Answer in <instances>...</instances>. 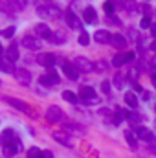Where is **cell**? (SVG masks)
Returning <instances> with one entry per match:
<instances>
[{
    "instance_id": "cell-1",
    "label": "cell",
    "mask_w": 156,
    "mask_h": 158,
    "mask_svg": "<svg viewBox=\"0 0 156 158\" xmlns=\"http://www.w3.org/2000/svg\"><path fill=\"white\" fill-rule=\"evenodd\" d=\"M130 61H134V52H123V53H116L114 57H112V66H123V64H127V63H130Z\"/></svg>"
},
{
    "instance_id": "cell-2",
    "label": "cell",
    "mask_w": 156,
    "mask_h": 158,
    "mask_svg": "<svg viewBox=\"0 0 156 158\" xmlns=\"http://www.w3.org/2000/svg\"><path fill=\"white\" fill-rule=\"evenodd\" d=\"M74 66L77 68L79 72H83V74H88V72L94 70V64H92L86 57H76V59H74Z\"/></svg>"
},
{
    "instance_id": "cell-3",
    "label": "cell",
    "mask_w": 156,
    "mask_h": 158,
    "mask_svg": "<svg viewBox=\"0 0 156 158\" xmlns=\"http://www.w3.org/2000/svg\"><path fill=\"white\" fill-rule=\"evenodd\" d=\"M46 119H48L50 123H59V121L63 119V110H61L57 105L48 107V110H46Z\"/></svg>"
},
{
    "instance_id": "cell-4",
    "label": "cell",
    "mask_w": 156,
    "mask_h": 158,
    "mask_svg": "<svg viewBox=\"0 0 156 158\" xmlns=\"http://www.w3.org/2000/svg\"><path fill=\"white\" fill-rule=\"evenodd\" d=\"M59 76L53 72V70H50L48 74H42L40 76V79H39V83L40 85H44V86H55V85H59Z\"/></svg>"
},
{
    "instance_id": "cell-5",
    "label": "cell",
    "mask_w": 156,
    "mask_h": 158,
    "mask_svg": "<svg viewBox=\"0 0 156 158\" xmlns=\"http://www.w3.org/2000/svg\"><path fill=\"white\" fill-rule=\"evenodd\" d=\"M79 94H81V98L86 101V103H96L97 101V96H96V90L92 88V86H81V90H79Z\"/></svg>"
},
{
    "instance_id": "cell-6",
    "label": "cell",
    "mask_w": 156,
    "mask_h": 158,
    "mask_svg": "<svg viewBox=\"0 0 156 158\" xmlns=\"http://www.w3.org/2000/svg\"><path fill=\"white\" fill-rule=\"evenodd\" d=\"M63 72L70 81H77L79 79V70L74 66V63H63Z\"/></svg>"
},
{
    "instance_id": "cell-7",
    "label": "cell",
    "mask_w": 156,
    "mask_h": 158,
    "mask_svg": "<svg viewBox=\"0 0 156 158\" xmlns=\"http://www.w3.org/2000/svg\"><path fill=\"white\" fill-rule=\"evenodd\" d=\"M15 77H17V81H18L20 85H24V86H28V85L31 83V74H30V70H26V68L15 70Z\"/></svg>"
},
{
    "instance_id": "cell-8",
    "label": "cell",
    "mask_w": 156,
    "mask_h": 158,
    "mask_svg": "<svg viewBox=\"0 0 156 158\" xmlns=\"http://www.w3.org/2000/svg\"><path fill=\"white\" fill-rule=\"evenodd\" d=\"M39 13L42 17H51V19H61V11L55 6H42L39 9Z\"/></svg>"
},
{
    "instance_id": "cell-9",
    "label": "cell",
    "mask_w": 156,
    "mask_h": 158,
    "mask_svg": "<svg viewBox=\"0 0 156 158\" xmlns=\"http://www.w3.org/2000/svg\"><path fill=\"white\" fill-rule=\"evenodd\" d=\"M4 101L7 103V105H11V107H15L17 110H22V112H30V107L24 103V101H20V99H17V98H4Z\"/></svg>"
},
{
    "instance_id": "cell-10",
    "label": "cell",
    "mask_w": 156,
    "mask_h": 158,
    "mask_svg": "<svg viewBox=\"0 0 156 158\" xmlns=\"http://www.w3.org/2000/svg\"><path fill=\"white\" fill-rule=\"evenodd\" d=\"M110 39H112V33H109L107 30H97V31L94 33V40L99 42V44H109Z\"/></svg>"
},
{
    "instance_id": "cell-11",
    "label": "cell",
    "mask_w": 156,
    "mask_h": 158,
    "mask_svg": "<svg viewBox=\"0 0 156 158\" xmlns=\"http://www.w3.org/2000/svg\"><path fill=\"white\" fill-rule=\"evenodd\" d=\"M83 20L86 22V24H94V22H97V13H96V9L94 7H84V11H83Z\"/></svg>"
},
{
    "instance_id": "cell-12",
    "label": "cell",
    "mask_w": 156,
    "mask_h": 158,
    "mask_svg": "<svg viewBox=\"0 0 156 158\" xmlns=\"http://www.w3.org/2000/svg\"><path fill=\"white\" fill-rule=\"evenodd\" d=\"M35 33L39 35L40 39H46V40H50V39H51V35H53V33L50 31V28H48L44 22H40V24L35 26Z\"/></svg>"
},
{
    "instance_id": "cell-13",
    "label": "cell",
    "mask_w": 156,
    "mask_h": 158,
    "mask_svg": "<svg viewBox=\"0 0 156 158\" xmlns=\"http://www.w3.org/2000/svg\"><path fill=\"white\" fill-rule=\"evenodd\" d=\"M136 136H138V138H142L143 142H153V140H154L153 131H149L147 127H138V129H136Z\"/></svg>"
},
{
    "instance_id": "cell-14",
    "label": "cell",
    "mask_w": 156,
    "mask_h": 158,
    "mask_svg": "<svg viewBox=\"0 0 156 158\" xmlns=\"http://www.w3.org/2000/svg\"><path fill=\"white\" fill-rule=\"evenodd\" d=\"M18 149H20V142H18V138H17L15 142L4 145V155H6V156H15V155L18 153Z\"/></svg>"
},
{
    "instance_id": "cell-15",
    "label": "cell",
    "mask_w": 156,
    "mask_h": 158,
    "mask_svg": "<svg viewBox=\"0 0 156 158\" xmlns=\"http://www.w3.org/2000/svg\"><path fill=\"white\" fill-rule=\"evenodd\" d=\"M15 140H17V134H15V131H11V129H6V131L0 134V143H2V147L7 145V143H11V142H15Z\"/></svg>"
},
{
    "instance_id": "cell-16",
    "label": "cell",
    "mask_w": 156,
    "mask_h": 158,
    "mask_svg": "<svg viewBox=\"0 0 156 158\" xmlns=\"http://www.w3.org/2000/svg\"><path fill=\"white\" fill-rule=\"evenodd\" d=\"M66 24H68L72 30H81V28H83V22L79 20L72 11H68V13H66Z\"/></svg>"
},
{
    "instance_id": "cell-17",
    "label": "cell",
    "mask_w": 156,
    "mask_h": 158,
    "mask_svg": "<svg viewBox=\"0 0 156 158\" xmlns=\"http://www.w3.org/2000/svg\"><path fill=\"white\" fill-rule=\"evenodd\" d=\"M39 63L46 68H51L55 64V55L53 53H40L39 55Z\"/></svg>"
},
{
    "instance_id": "cell-18",
    "label": "cell",
    "mask_w": 156,
    "mask_h": 158,
    "mask_svg": "<svg viewBox=\"0 0 156 158\" xmlns=\"http://www.w3.org/2000/svg\"><path fill=\"white\" fill-rule=\"evenodd\" d=\"M22 46L28 50H40V40L35 37H24L22 39Z\"/></svg>"
},
{
    "instance_id": "cell-19",
    "label": "cell",
    "mask_w": 156,
    "mask_h": 158,
    "mask_svg": "<svg viewBox=\"0 0 156 158\" xmlns=\"http://www.w3.org/2000/svg\"><path fill=\"white\" fill-rule=\"evenodd\" d=\"M110 44L116 46L117 50H125V48H127V39H125L123 35H119V33H114L112 39H110Z\"/></svg>"
},
{
    "instance_id": "cell-20",
    "label": "cell",
    "mask_w": 156,
    "mask_h": 158,
    "mask_svg": "<svg viewBox=\"0 0 156 158\" xmlns=\"http://www.w3.org/2000/svg\"><path fill=\"white\" fill-rule=\"evenodd\" d=\"M125 103L130 107V109H136L138 107V98L134 92H125Z\"/></svg>"
},
{
    "instance_id": "cell-21",
    "label": "cell",
    "mask_w": 156,
    "mask_h": 158,
    "mask_svg": "<svg viewBox=\"0 0 156 158\" xmlns=\"http://www.w3.org/2000/svg\"><path fill=\"white\" fill-rule=\"evenodd\" d=\"M66 33L64 31H55L53 35H51V39H50V42H53V44H63V42H66Z\"/></svg>"
},
{
    "instance_id": "cell-22",
    "label": "cell",
    "mask_w": 156,
    "mask_h": 158,
    "mask_svg": "<svg viewBox=\"0 0 156 158\" xmlns=\"http://www.w3.org/2000/svg\"><path fill=\"white\" fill-rule=\"evenodd\" d=\"M6 59H7L9 63H15V61L18 59V50H17L15 46L7 48V50H6Z\"/></svg>"
},
{
    "instance_id": "cell-23",
    "label": "cell",
    "mask_w": 156,
    "mask_h": 158,
    "mask_svg": "<svg viewBox=\"0 0 156 158\" xmlns=\"http://www.w3.org/2000/svg\"><path fill=\"white\" fill-rule=\"evenodd\" d=\"M0 70H2V72H6V74H11V72H15L13 64H11L7 59H6V61H4V59H0Z\"/></svg>"
},
{
    "instance_id": "cell-24",
    "label": "cell",
    "mask_w": 156,
    "mask_h": 158,
    "mask_svg": "<svg viewBox=\"0 0 156 158\" xmlns=\"http://www.w3.org/2000/svg\"><path fill=\"white\" fill-rule=\"evenodd\" d=\"M63 99L68 101V103H77V96L74 92H70V90H64L63 92Z\"/></svg>"
},
{
    "instance_id": "cell-25",
    "label": "cell",
    "mask_w": 156,
    "mask_h": 158,
    "mask_svg": "<svg viewBox=\"0 0 156 158\" xmlns=\"http://www.w3.org/2000/svg\"><path fill=\"white\" fill-rule=\"evenodd\" d=\"M125 138H127V142H129V145H130V149H136V138H134V132L132 131H125Z\"/></svg>"
},
{
    "instance_id": "cell-26",
    "label": "cell",
    "mask_w": 156,
    "mask_h": 158,
    "mask_svg": "<svg viewBox=\"0 0 156 158\" xmlns=\"http://www.w3.org/2000/svg\"><path fill=\"white\" fill-rule=\"evenodd\" d=\"M64 129H66V131H70V132H83V127L76 125L74 121H68V123H64Z\"/></svg>"
},
{
    "instance_id": "cell-27",
    "label": "cell",
    "mask_w": 156,
    "mask_h": 158,
    "mask_svg": "<svg viewBox=\"0 0 156 158\" xmlns=\"http://www.w3.org/2000/svg\"><path fill=\"white\" fill-rule=\"evenodd\" d=\"M53 138H55V142H59V143H63V145H66V147H72V142H70L66 136H63V134H53Z\"/></svg>"
},
{
    "instance_id": "cell-28",
    "label": "cell",
    "mask_w": 156,
    "mask_h": 158,
    "mask_svg": "<svg viewBox=\"0 0 156 158\" xmlns=\"http://www.w3.org/2000/svg\"><path fill=\"white\" fill-rule=\"evenodd\" d=\"M103 9H105V13H107V15H112V13H114V9H116V6H114V2H112V0H107V2L103 4Z\"/></svg>"
},
{
    "instance_id": "cell-29",
    "label": "cell",
    "mask_w": 156,
    "mask_h": 158,
    "mask_svg": "<svg viewBox=\"0 0 156 158\" xmlns=\"http://www.w3.org/2000/svg\"><path fill=\"white\" fill-rule=\"evenodd\" d=\"M114 86H116V88H123V86H125V77H123L121 74H116V76H114Z\"/></svg>"
},
{
    "instance_id": "cell-30",
    "label": "cell",
    "mask_w": 156,
    "mask_h": 158,
    "mask_svg": "<svg viewBox=\"0 0 156 158\" xmlns=\"http://www.w3.org/2000/svg\"><path fill=\"white\" fill-rule=\"evenodd\" d=\"M77 42H79V44H83V46H86V44L90 42V35H88L86 31H81V35H79Z\"/></svg>"
},
{
    "instance_id": "cell-31",
    "label": "cell",
    "mask_w": 156,
    "mask_h": 158,
    "mask_svg": "<svg viewBox=\"0 0 156 158\" xmlns=\"http://www.w3.org/2000/svg\"><path fill=\"white\" fill-rule=\"evenodd\" d=\"M13 33H15V28H13V26H9V28H6V30L2 31V35H4L6 39H11V37H13Z\"/></svg>"
},
{
    "instance_id": "cell-32",
    "label": "cell",
    "mask_w": 156,
    "mask_h": 158,
    "mask_svg": "<svg viewBox=\"0 0 156 158\" xmlns=\"http://www.w3.org/2000/svg\"><path fill=\"white\" fill-rule=\"evenodd\" d=\"M94 70H97V72H107V63H105V61H99V63H96Z\"/></svg>"
},
{
    "instance_id": "cell-33",
    "label": "cell",
    "mask_w": 156,
    "mask_h": 158,
    "mask_svg": "<svg viewBox=\"0 0 156 158\" xmlns=\"http://www.w3.org/2000/svg\"><path fill=\"white\" fill-rule=\"evenodd\" d=\"M140 26H142L143 30L151 28V26H153V24H151V19H149V17H143V19H142V22H140Z\"/></svg>"
},
{
    "instance_id": "cell-34",
    "label": "cell",
    "mask_w": 156,
    "mask_h": 158,
    "mask_svg": "<svg viewBox=\"0 0 156 158\" xmlns=\"http://www.w3.org/2000/svg\"><path fill=\"white\" fill-rule=\"evenodd\" d=\"M40 153H42V151H39V149H35V147H33V149H30V153H28V158H39V156H40Z\"/></svg>"
},
{
    "instance_id": "cell-35",
    "label": "cell",
    "mask_w": 156,
    "mask_h": 158,
    "mask_svg": "<svg viewBox=\"0 0 156 158\" xmlns=\"http://www.w3.org/2000/svg\"><path fill=\"white\" fill-rule=\"evenodd\" d=\"M101 90H103L105 94H109V92H110V83H109V81H103V83H101Z\"/></svg>"
},
{
    "instance_id": "cell-36",
    "label": "cell",
    "mask_w": 156,
    "mask_h": 158,
    "mask_svg": "<svg viewBox=\"0 0 156 158\" xmlns=\"http://www.w3.org/2000/svg\"><path fill=\"white\" fill-rule=\"evenodd\" d=\"M9 6H11V7H13V9H17V11H18V9H20V7H22V6H20V4H18V0H9Z\"/></svg>"
},
{
    "instance_id": "cell-37",
    "label": "cell",
    "mask_w": 156,
    "mask_h": 158,
    "mask_svg": "<svg viewBox=\"0 0 156 158\" xmlns=\"http://www.w3.org/2000/svg\"><path fill=\"white\" fill-rule=\"evenodd\" d=\"M39 158H53V153L51 151H42Z\"/></svg>"
},
{
    "instance_id": "cell-38",
    "label": "cell",
    "mask_w": 156,
    "mask_h": 158,
    "mask_svg": "<svg viewBox=\"0 0 156 158\" xmlns=\"http://www.w3.org/2000/svg\"><path fill=\"white\" fill-rule=\"evenodd\" d=\"M109 22H110V24H116V26L119 24V20H117V19L114 17V15H110V17H109Z\"/></svg>"
},
{
    "instance_id": "cell-39",
    "label": "cell",
    "mask_w": 156,
    "mask_h": 158,
    "mask_svg": "<svg viewBox=\"0 0 156 158\" xmlns=\"http://www.w3.org/2000/svg\"><path fill=\"white\" fill-rule=\"evenodd\" d=\"M149 48H151L153 52H156V40H153V42H151V46H149Z\"/></svg>"
},
{
    "instance_id": "cell-40",
    "label": "cell",
    "mask_w": 156,
    "mask_h": 158,
    "mask_svg": "<svg viewBox=\"0 0 156 158\" xmlns=\"http://www.w3.org/2000/svg\"><path fill=\"white\" fill-rule=\"evenodd\" d=\"M151 33L156 37V24H153V26H151Z\"/></svg>"
},
{
    "instance_id": "cell-41",
    "label": "cell",
    "mask_w": 156,
    "mask_h": 158,
    "mask_svg": "<svg viewBox=\"0 0 156 158\" xmlns=\"http://www.w3.org/2000/svg\"><path fill=\"white\" fill-rule=\"evenodd\" d=\"M151 81H153V85H154V88H156V74L153 76V77H151Z\"/></svg>"
},
{
    "instance_id": "cell-42",
    "label": "cell",
    "mask_w": 156,
    "mask_h": 158,
    "mask_svg": "<svg viewBox=\"0 0 156 158\" xmlns=\"http://www.w3.org/2000/svg\"><path fill=\"white\" fill-rule=\"evenodd\" d=\"M2 50H4V48H2V46H0V53H2Z\"/></svg>"
}]
</instances>
